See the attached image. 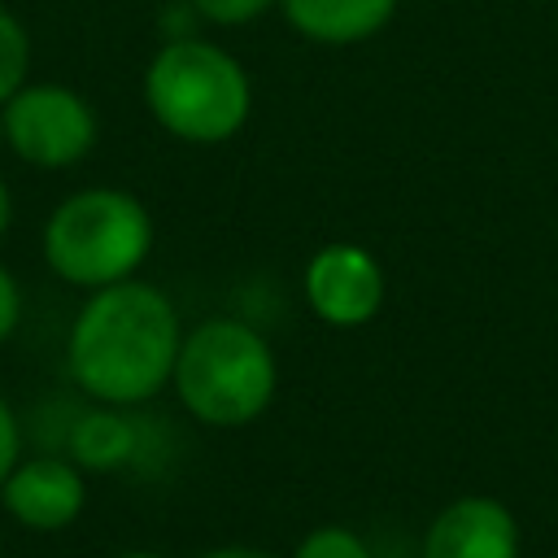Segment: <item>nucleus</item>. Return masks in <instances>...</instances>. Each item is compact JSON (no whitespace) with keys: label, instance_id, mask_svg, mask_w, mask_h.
<instances>
[{"label":"nucleus","instance_id":"1","mask_svg":"<svg viewBox=\"0 0 558 558\" xmlns=\"http://www.w3.org/2000/svg\"><path fill=\"white\" fill-rule=\"evenodd\" d=\"M183 344V323L174 301L144 279H122L87 292L65 336V366L83 397L96 405H140L153 401L170 375Z\"/></svg>","mask_w":558,"mask_h":558},{"label":"nucleus","instance_id":"2","mask_svg":"<svg viewBox=\"0 0 558 558\" xmlns=\"http://www.w3.org/2000/svg\"><path fill=\"white\" fill-rule=\"evenodd\" d=\"M144 105L174 140L222 144L248 122L253 83L227 48L183 35L153 52L144 70Z\"/></svg>","mask_w":558,"mask_h":558},{"label":"nucleus","instance_id":"3","mask_svg":"<svg viewBox=\"0 0 558 558\" xmlns=\"http://www.w3.org/2000/svg\"><path fill=\"white\" fill-rule=\"evenodd\" d=\"M183 410L205 427H244L275 401L279 362L262 331L240 318H205L183 331L174 375Z\"/></svg>","mask_w":558,"mask_h":558},{"label":"nucleus","instance_id":"4","mask_svg":"<svg viewBox=\"0 0 558 558\" xmlns=\"http://www.w3.org/2000/svg\"><path fill=\"white\" fill-rule=\"evenodd\" d=\"M153 235L157 227L140 196L122 187H83L48 214L39 248L57 279L96 292L135 279L153 253Z\"/></svg>","mask_w":558,"mask_h":558},{"label":"nucleus","instance_id":"5","mask_svg":"<svg viewBox=\"0 0 558 558\" xmlns=\"http://www.w3.org/2000/svg\"><path fill=\"white\" fill-rule=\"evenodd\" d=\"M4 148L35 170H70L96 148V109L65 83H22L4 105Z\"/></svg>","mask_w":558,"mask_h":558},{"label":"nucleus","instance_id":"6","mask_svg":"<svg viewBox=\"0 0 558 558\" xmlns=\"http://www.w3.org/2000/svg\"><path fill=\"white\" fill-rule=\"evenodd\" d=\"M305 305L327 327H362L384 310V266L362 244H327L305 262Z\"/></svg>","mask_w":558,"mask_h":558},{"label":"nucleus","instance_id":"7","mask_svg":"<svg viewBox=\"0 0 558 558\" xmlns=\"http://www.w3.org/2000/svg\"><path fill=\"white\" fill-rule=\"evenodd\" d=\"M0 506L31 532H61L87 506V480L70 458H22L0 484Z\"/></svg>","mask_w":558,"mask_h":558},{"label":"nucleus","instance_id":"8","mask_svg":"<svg viewBox=\"0 0 558 558\" xmlns=\"http://www.w3.org/2000/svg\"><path fill=\"white\" fill-rule=\"evenodd\" d=\"M423 558H519V519L497 497H458L432 519Z\"/></svg>","mask_w":558,"mask_h":558},{"label":"nucleus","instance_id":"9","mask_svg":"<svg viewBox=\"0 0 558 558\" xmlns=\"http://www.w3.org/2000/svg\"><path fill=\"white\" fill-rule=\"evenodd\" d=\"M279 9L314 44H362L388 26L397 0H279Z\"/></svg>","mask_w":558,"mask_h":558},{"label":"nucleus","instance_id":"10","mask_svg":"<svg viewBox=\"0 0 558 558\" xmlns=\"http://www.w3.org/2000/svg\"><path fill=\"white\" fill-rule=\"evenodd\" d=\"M65 445H70V462L78 471H118V466L135 462L140 427L122 414V405H92L74 418Z\"/></svg>","mask_w":558,"mask_h":558},{"label":"nucleus","instance_id":"11","mask_svg":"<svg viewBox=\"0 0 558 558\" xmlns=\"http://www.w3.org/2000/svg\"><path fill=\"white\" fill-rule=\"evenodd\" d=\"M31 74V35L13 9L0 4V105L26 83Z\"/></svg>","mask_w":558,"mask_h":558},{"label":"nucleus","instance_id":"12","mask_svg":"<svg viewBox=\"0 0 558 558\" xmlns=\"http://www.w3.org/2000/svg\"><path fill=\"white\" fill-rule=\"evenodd\" d=\"M292 558H371L366 541L340 523H327V527H314L296 541Z\"/></svg>","mask_w":558,"mask_h":558},{"label":"nucleus","instance_id":"13","mask_svg":"<svg viewBox=\"0 0 558 558\" xmlns=\"http://www.w3.org/2000/svg\"><path fill=\"white\" fill-rule=\"evenodd\" d=\"M187 9L214 26H248V22L266 17L275 9V0H187Z\"/></svg>","mask_w":558,"mask_h":558},{"label":"nucleus","instance_id":"14","mask_svg":"<svg viewBox=\"0 0 558 558\" xmlns=\"http://www.w3.org/2000/svg\"><path fill=\"white\" fill-rule=\"evenodd\" d=\"M17 462H22V423H17V410L0 397V484L13 475Z\"/></svg>","mask_w":558,"mask_h":558},{"label":"nucleus","instance_id":"15","mask_svg":"<svg viewBox=\"0 0 558 558\" xmlns=\"http://www.w3.org/2000/svg\"><path fill=\"white\" fill-rule=\"evenodd\" d=\"M17 323H22V283H17V275L0 262V344L13 340Z\"/></svg>","mask_w":558,"mask_h":558},{"label":"nucleus","instance_id":"16","mask_svg":"<svg viewBox=\"0 0 558 558\" xmlns=\"http://www.w3.org/2000/svg\"><path fill=\"white\" fill-rule=\"evenodd\" d=\"M201 558H275V554H266L257 545H218V549H205Z\"/></svg>","mask_w":558,"mask_h":558},{"label":"nucleus","instance_id":"17","mask_svg":"<svg viewBox=\"0 0 558 558\" xmlns=\"http://www.w3.org/2000/svg\"><path fill=\"white\" fill-rule=\"evenodd\" d=\"M9 222H13V192H9V183L0 179V240L9 235Z\"/></svg>","mask_w":558,"mask_h":558},{"label":"nucleus","instance_id":"18","mask_svg":"<svg viewBox=\"0 0 558 558\" xmlns=\"http://www.w3.org/2000/svg\"><path fill=\"white\" fill-rule=\"evenodd\" d=\"M118 558H161V554H148V549H126V554H118Z\"/></svg>","mask_w":558,"mask_h":558},{"label":"nucleus","instance_id":"19","mask_svg":"<svg viewBox=\"0 0 558 558\" xmlns=\"http://www.w3.org/2000/svg\"><path fill=\"white\" fill-rule=\"evenodd\" d=\"M0 148H4V122H0Z\"/></svg>","mask_w":558,"mask_h":558},{"label":"nucleus","instance_id":"20","mask_svg":"<svg viewBox=\"0 0 558 558\" xmlns=\"http://www.w3.org/2000/svg\"><path fill=\"white\" fill-rule=\"evenodd\" d=\"M0 549H4V541H0Z\"/></svg>","mask_w":558,"mask_h":558}]
</instances>
